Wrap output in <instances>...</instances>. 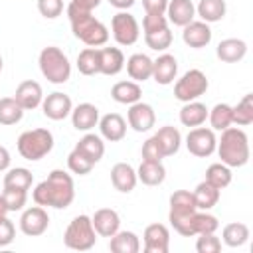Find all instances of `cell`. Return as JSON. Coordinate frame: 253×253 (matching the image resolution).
Segmentation results:
<instances>
[{"label": "cell", "instance_id": "7", "mask_svg": "<svg viewBox=\"0 0 253 253\" xmlns=\"http://www.w3.org/2000/svg\"><path fill=\"white\" fill-rule=\"evenodd\" d=\"M208 91V77L200 69H190L186 71L174 85V95L182 103L196 101Z\"/></svg>", "mask_w": 253, "mask_h": 253}, {"label": "cell", "instance_id": "8", "mask_svg": "<svg viewBox=\"0 0 253 253\" xmlns=\"http://www.w3.org/2000/svg\"><path fill=\"white\" fill-rule=\"evenodd\" d=\"M111 32H113V38L119 45H132V43H136V40L140 36L138 22L128 12H119V14L113 16Z\"/></svg>", "mask_w": 253, "mask_h": 253}, {"label": "cell", "instance_id": "41", "mask_svg": "<svg viewBox=\"0 0 253 253\" xmlns=\"http://www.w3.org/2000/svg\"><path fill=\"white\" fill-rule=\"evenodd\" d=\"M144 42L150 49L154 51H164L172 45V32L168 28L164 30H158V32H150V34H144Z\"/></svg>", "mask_w": 253, "mask_h": 253}, {"label": "cell", "instance_id": "42", "mask_svg": "<svg viewBox=\"0 0 253 253\" xmlns=\"http://www.w3.org/2000/svg\"><path fill=\"white\" fill-rule=\"evenodd\" d=\"M198 211V210H196ZM196 211H192V213H174V211H170L168 213V219H170V223L174 225V229L180 233V235H184V237H194L196 233H194V225H192V219H194V213Z\"/></svg>", "mask_w": 253, "mask_h": 253}, {"label": "cell", "instance_id": "4", "mask_svg": "<svg viewBox=\"0 0 253 253\" xmlns=\"http://www.w3.org/2000/svg\"><path fill=\"white\" fill-rule=\"evenodd\" d=\"M38 63H40V71L43 73V77L51 83H57V85L65 83L71 75V63H69L67 55L55 45L43 47Z\"/></svg>", "mask_w": 253, "mask_h": 253}, {"label": "cell", "instance_id": "44", "mask_svg": "<svg viewBox=\"0 0 253 253\" xmlns=\"http://www.w3.org/2000/svg\"><path fill=\"white\" fill-rule=\"evenodd\" d=\"M6 206H8V211H18L26 206L28 202V192L26 190H16V188H4V194H2Z\"/></svg>", "mask_w": 253, "mask_h": 253}, {"label": "cell", "instance_id": "30", "mask_svg": "<svg viewBox=\"0 0 253 253\" xmlns=\"http://www.w3.org/2000/svg\"><path fill=\"white\" fill-rule=\"evenodd\" d=\"M136 178L144 186H158V184L164 182L166 170H164L162 162H146V160H142V164L136 170Z\"/></svg>", "mask_w": 253, "mask_h": 253}, {"label": "cell", "instance_id": "13", "mask_svg": "<svg viewBox=\"0 0 253 253\" xmlns=\"http://www.w3.org/2000/svg\"><path fill=\"white\" fill-rule=\"evenodd\" d=\"M144 251L146 253H168L170 245V233L166 225L162 223H152L144 229Z\"/></svg>", "mask_w": 253, "mask_h": 253}, {"label": "cell", "instance_id": "20", "mask_svg": "<svg viewBox=\"0 0 253 253\" xmlns=\"http://www.w3.org/2000/svg\"><path fill=\"white\" fill-rule=\"evenodd\" d=\"M166 14H168V22L184 28L186 24L194 20L196 6L192 4V0H170L166 6Z\"/></svg>", "mask_w": 253, "mask_h": 253}, {"label": "cell", "instance_id": "12", "mask_svg": "<svg viewBox=\"0 0 253 253\" xmlns=\"http://www.w3.org/2000/svg\"><path fill=\"white\" fill-rule=\"evenodd\" d=\"M156 123V115H154V109L148 105V103H132L130 109H128V125L136 130V132H146L154 126Z\"/></svg>", "mask_w": 253, "mask_h": 253}, {"label": "cell", "instance_id": "53", "mask_svg": "<svg viewBox=\"0 0 253 253\" xmlns=\"http://www.w3.org/2000/svg\"><path fill=\"white\" fill-rule=\"evenodd\" d=\"M71 2L75 6H79V8H83V10H89V12L101 4V0H71Z\"/></svg>", "mask_w": 253, "mask_h": 253}, {"label": "cell", "instance_id": "34", "mask_svg": "<svg viewBox=\"0 0 253 253\" xmlns=\"http://www.w3.org/2000/svg\"><path fill=\"white\" fill-rule=\"evenodd\" d=\"M206 182H210L217 190H223L225 186L231 184V170H229V166H225L223 162L210 164L208 170H206Z\"/></svg>", "mask_w": 253, "mask_h": 253}, {"label": "cell", "instance_id": "15", "mask_svg": "<svg viewBox=\"0 0 253 253\" xmlns=\"http://www.w3.org/2000/svg\"><path fill=\"white\" fill-rule=\"evenodd\" d=\"M14 99L20 103V107H22L24 111H32V109H36V107L43 101V93H42V87H40L38 81L26 79V81H22V83L16 87Z\"/></svg>", "mask_w": 253, "mask_h": 253}, {"label": "cell", "instance_id": "6", "mask_svg": "<svg viewBox=\"0 0 253 253\" xmlns=\"http://www.w3.org/2000/svg\"><path fill=\"white\" fill-rule=\"evenodd\" d=\"M95 241H97V231L89 215L73 217L63 233V243L75 251H87L95 245Z\"/></svg>", "mask_w": 253, "mask_h": 253}, {"label": "cell", "instance_id": "5", "mask_svg": "<svg viewBox=\"0 0 253 253\" xmlns=\"http://www.w3.org/2000/svg\"><path fill=\"white\" fill-rule=\"evenodd\" d=\"M53 148V134L47 128L26 130L18 138V152L26 160H40Z\"/></svg>", "mask_w": 253, "mask_h": 253}, {"label": "cell", "instance_id": "36", "mask_svg": "<svg viewBox=\"0 0 253 253\" xmlns=\"http://www.w3.org/2000/svg\"><path fill=\"white\" fill-rule=\"evenodd\" d=\"M32 172L28 168H12L4 176V188H16V190H30L32 186Z\"/></svg>", "mask_w": 253, "mask_h": 253}, {"label": "cell", "instance_id": "23", "mask_svg": "<svg viewBox=\"0 0 253 253\" xmlns=\"http://www.w3.org/2000/svg\"><path fill=\"white\" fill-rule=\"evenodd\" d=\"M245 53H247V43L239 38L221 40L217 45V57L225 63H237L245 57Z\"/></svg>", "mask_w": 253, "mask_h": 253}, {"label": "cell", "instance_id": "14", "mask_svg": "<svg viewBox=\"0 0 253 253\" xmlns=\"http://www.w3.org/2000/svg\"><path fill=\"white\" fill-rule=\"evenodd\" d=\"M182 40L186 45L194 47V49H202L206 47L210 42H211V30L206 22H196L192 20L190 24L184 26V32H182Z\"/></svg>", "mask_w": 253, "mask_h": 253}, {"label": "cell", "instance_id": "39", "mask_svg": "<svg viewBox=\"0 0 253 253\" xmlns=\"http://www.w3.org/2000/svg\"><path fill=\"white\" fill-rule=\"evenodd\" d=\"M231 119H233V123L235 125H241V126H245V125H251L253 123V95L249 93V95H245L235 107H231Z\"/></svg>", "mask_w": 253, "mask_h": 253}, {"label": "cell", "instance_id": "38", "mask_svg": "<svg viewBox=\"0 0 253 253\" xmlns=\"http://www.w3.org/2000/svg\"><path fill=\"white\" fill-rule=\"evenodd\" d=\"M196 202H194V194L188 190H178L170 196V211L174 213H192L196 211Z\"/></svg>", "mask_w": 253, "mask_h": 253}, {"label": "cell", "instance_id": "29", "mask_svg": "<svg viewBox=\"0 0 253 253\" xmlns=\"http://www.w3.org/2000/svg\"><path fill=\"white\" fill-rule=\"evenodd\" d=\"M208 119V109L204 103L190 101L180 109V123L184 126H200Z\"/></svg>", "mask_w": 253, "mask_h": 253}, {"label": "cell", "instance_id": "55", "mask_svg": "<svg viewBox=\"0 0 253 253\" xmlns=\"http://www.w3.org/2000/svg\"><path fill=\"white\" fill-rule=\"evenodd\" d=\"M6 213H8V206H6V202H4V198L0 194V219L6 217Z\"/></svg>", "mask_w": 253, "mask_h": 253}, {"label": "cell", "instance_id": "22", "mask_svg": "<svg viewBox=\"0 0 253 253\" xmlns=\"http://www.w3.org/2000/svg\"><path fill=\"white\" fill-rule=\"evenodd\" d=\"M125 67V55L119 47H103L99 49V73L117 75Z\"/></svg>", "mask_w": 253, "mask_h": 253}, {"label": "cell", "instance_id": "27", "mask_svg": "<svg viewBox=\"0 0 253 253\" xmlns=\"http://www.w3.org/2000/svg\"><path fill=\"white\" fill-rule=\"evenodd\" d=\"M126 71L134 81H146L152 77V59L146 53H134L126 61Z\"/></svg>", "mask_w": 253, "mask_h": 253}, {"label": "cell", "instance_id": "10", "mask_svg": "<svg viewBox=\"0 0 253 253\" xmlns=\"http://www.w3.org/2000/svg\"><path fill=\"white\" fill-rule=\"evenodd\" d=\"M47 227H49V215L42 206L28 208L20 217V229L28 237H38L45 233Z\"/></svg>", "mask_w": 253, "mask_h": 253}, {"label": "cell", "instance_id": "9", "mask_svg": "<svg viewBox=\"0 0 253 253\" xmlns=\"http://www.w3.org/2000/svg\"><path fill=\"white\" fill-rule=\"evenodd\" d=\"M186 146L188 152L200 158H206L210 154H213L215 146H217V138L213 134L211 128H204V126H194L188 136H186Z\"/></svg>", "mask_w": 253, "mask_h": 253}, {"label": "cell", "instance_id": "26", "mask_svg": "<svg viewBox=\"0 0 253 253\" xmlns=\"http://www.w3.org/2000/svg\"><path fill=\"white\" fill-rule=\"evenodd\" d=\"M75 150H77L81 156H85L89 162L97 164V162L103 158V154H105V144H103V140H101L97 134H85V136L75 144Z\"/></svg>", "mask_w": 253, "mask_h": 253}, {"label": "cell", "instance_id": "45", "mask_svg": "<svg viewBox=\"0 0 253 253\" xmlns=\"http://www.w3.org/2000/svg\"><path fill=\"white\" fill-rule=\"evenodd\" d=\"M67 166H69V170L73 172V174H79V176H85V174H89L91 170H93V162H89L85 156H81L75 148L69 152V156H67Z\"/></svg>", "mask_w": 253, "mask_h": 253}, {"label": "cell", "instance_id": "35", "mask_svg": "<svg viewBox=\"0 0 253 253\" xmlns=\"http://www.w3.org/2000/svg\"><path fill=\"white\" fill-rule=\"evenodd\" d=\"M221 237H223V243L225 245H229V247H241L249 239V227L245 223H237V221L235 223H227L223 227Z\"/></svg>", "mask_w": 253, "mask_h": 253}, {"label": "cell", "instance_id": "32", "mask_svg": "<svg viewBox=\"0 0 253 253\" xmlns=\"http://www.w3.org/2000/svg\"><path fill=\"white\" fill-rule=\"evenodd\" d=\"M225 0H200L196 6V14L202 18L206 24L219 22L225 16Z\"/></svg>", "mask_w": 253, "mask_h": 253}, {"label": "cell", "instance_id": "37", "mask_svg": "<svg viewBox=\"0 0 253 253\" xmlns=\"http://www.w3.org/2000/svg\"><path fill=\"white\" fill-rule=\"evenodd\" d=\"M77 69L83 75H95L99 73V49L85 47L77 55Z\"/></svg>", "mask_w": 253, "mask_h": 253}, {"label": "cell", "instance_id": "40", "mask_svg": "<svg viewBox=\"0 0 253 253\" xmlns=\"http://www.w3.org/2000/svg\"><path fill=\"white\" fill-rule=\"evenodd\" d=\"M231 107L227 105V103H217L210 113H208V117H210V123H211V128L213 130H225L231 123H233V119H231Z\"/></svg>", "mask_w": 253, "mask_h": 253}, {"label": "cell", "instance_id": "28", "mask_svg": "<svg viewBox=\"0 0 253 253\" xmlns=\"http://www.w3.org/2000/svg\"><path fill=\"white\" fill-rule=\"evenodd\" d=\"M109 249L113 253H138L140 251L138 235L132 231H117L115 235H111Z\"/></svg>", "mask_w": 253, "mask_h": 253}, {"label": "cell", "instance_id": "43", "mask_svg": "<svg viewBox=\"0 0 253 253\" xmlns=\"http://www.w3.org/2000/svg\"><path fill=\"white\" fill-rule=\"evenodd\" d=\"M192 225H194V233L200 235V233H215L217 227H219V221L215 215L204 211V213H194V219H192Z\"/></svg>", "mask_w": 253, "mask_h": 253}, {"label": "cell", "instance_id": "46", "mask_svg": "<svg viewBox=\"0 0 253 253\" xmlns=\"http://www.w3.org/2000/svg\"><path fill=\"white\" fill-rule=\"evenodd\" d=\"M196 249L198 253H217L221 251V241L219 237H215V233H200L196 241Z\"/></svg>", "mask_w": 253, "mask_h": 253}, {"label": "cell", "instance_id": "2", "mask_svg": "<svg viewBox=\"0 0 253 253\" xmlns=\"http://www.w3.org/2000/svg\"><path fill=\"white\" fill-rule=\"evenodd\" d=\"M67 18H69L73 36L79 38L85 45L99 47V45H105L107 43L109 30L99 20H95V16L89 10H83V8H79V6H75L71 2L67 6Z\"/></svg>", "mask_w": 253, "mask_h": 253}, {"label": "cell", "instance_id": "51", "mask_svg": "<svg viewBox=\"0 0 253 253\" xmlns=\"http://www.w3.org/2000/svg\"><path fill=\"white\" fill-rule=\"evenodd\" d=\"M142 6L146 10V14H164L168 0H142Z\"/></svg>", "mask_w": 253, "mask_h": 253}, {"label": "cell", "instance_id": "48", "mask_svg": "<svg viewBox=\"0 0 253 253\" xmlns=\"http://www.w3.org/2000/svg\"><path fill=\"white\" fill-rule=\"evenodd\" d=\"M164 28H168V18L164 14H146L144 20H142L144 34L158 32V30H164Z\"/></svg>", "mask_w": 253, "mask_h": 253}, {"label": "cell", "instance_id": "49", "mask_svg": "<svg viewBox=\"0 0 253 253\" xmlns=\"http://www.w3.org/2000/svg\"><path fill=\"white\" fill-rule=\"evenodd\" d=\"M162 158H164V156H162V150H160L156 138H154V136L148 138V140L142 144V160H146V162H160Z\"/></svg>", "mask_w": 253, "mask_h": 253}, {"label": "cell", "instance_id": "3", "mask_svg": "<svg viewBox=\"0 0 253 253\" xmlns=\"http://www.w3.org/2000/svg\"><path fill=\"white\" fill-rule=\"evenodd\" d=\"M215 148L219 152L221 162L229 168L243 166L249 160V142H247V134L241 128L227 126L225 130H221V138L217 140Z\"/></svg>", "mask_w": 253, "mask_h": 253}, {"label": "cell", "instance_id": "18", "mask_svg": "<svg viewBox=\"0 0 253 253\" xmlns=\"http://www.w3.org/2000/svg\"><path fill=\"white\" fill-rule=\"evenodd\" d=\"M93 221V227L99 235L103 237H111L119 231V225H121V219H119V213L111 208H101L95 211V215L91 217Z\"/></svg>", "mask_w": 253, "mask_h": 253}, {"label": "cell", "instance_id": "33", "mask_svg": "<svg viewBox=\"0 0 253 253\" xmlns=\"http://www.w3.org/2000/svg\"><path fill=\"white\" fill-rule=\"evenodd\" d=\"M24 117V109L14 97L0 99V125H16Z\"/></svg>", "mask_w": 253, "mask_h": 253}, {"label": "cell", "instance_id": "1", "mask_svg": "<svg viewBox=\"0 0 253 253\" xmlns=\"http://www.w3.org/2000/svg\"><path fill=\"white\" fill-rule=\"evenodd\" d=\"M32 196H34V202L38 206H51V208L63 210L75 198L73 180H71V176L67 172L53 170L43 182H40L36 186Z\"/></svg>", "mask_w": 253, "mask_h": 253}, {"label": "cell", "instance_id": "56", "mask_svg": "<svg viewBox=\"0 0 253 253\" xmlns=\"http://www.w3.org/2000/svg\"><path fill=\"white\" fill-rule=\"evenodd\" d=\"M2 67H4V59H2V55H0V71H2Z\"/></svg>", "mask_w": 253, "mask_h": 253}, {"label": "cell", "instance_id": "21", "mask_svg": "<svg viewBox=\"0 0 253 253\" xmlns=\"http://www.w3.org/2000/svg\"><path fill=\"white\" fill-rule=\"evenodd\" d=\"M71 123L77 130H91L99 123V109L91 103H81L71 109Z\"/></svg>", "mask_w": 253, "mask_h": 253}, {"label": "cell", "instance_id": "19", "mask_svg": "<svg viewBox=\"0 0 253 253\" xmlns=\"http://www.w3.org/2000/svg\"><path fill=\"white\" fill-rule=\"evenodd\" d=\"M99 128H101L103 138H107L109 142H119L126 134V123L119 113H107L99 121Z\"/></svg>", "mask_w": 253, "mask_h": 253}, {"label": "cell", "instance_id": "25", "mask_svg": "<svg viewBox=\"0 0 253 253\" xmlns=\"http://www.w3.org/2000/svg\"><path fill=\"white\" fill-rule=\"evenodd\" d=\"M111 97L121 105H132L138 103L142 97V89L136 81H119L111 89Z\"/></svg>", "mask_w": 253, "mask_h": 253}, {"label": "cell", "instance_id": "24", "mask_svg": "<svg viewBox=\"0 0 253 253\" xmlns=\"http://www.w3.org/2000/svg\"><path fill=\"white\" fill-rule=\"evenodd\" d=\"M160 150H162V156H172L180 150V144H182V134L178 128L166 125L162 128H158V132L154 134Z\"/></svg>", "mask_w": 253, "mask_h": 253}, {"label": "cell", "instance_id": "52", "mask_svg": "<svg viewBox=\"0 0 253 253\" xmlns=\"http://www.w3.org/2000/svg\"><path fill=\"white\" fill-rule=\"evenodd\" d=\"M10 160H12V158H10V152H8V148L0 144V172L8 170V166H10Z\"/></svg>", "mask_w": 253, "mask_h": 253}, {"label": "cell", "instance_id": "17", "mask_svg": "<svg viewBox=\"0 0 253 253\" xmlns=\"http://www.w3.org/2000/svg\"><path fill=\"white\" fill-rule=\"evenodd\" d=\"M178 73V61L170 53H162L158 59L152 61V77L158 85H170L176 79Z\"/></svg>", "mask_w": 253, "mask_h": 253}, {"label": "cell", "instance_id": "50", "mask_svg": "<svg viewBox=\"0 0 253 253\" xmlns=\"http://www.w3.org/2000/svg\"><path fill=\"white\" fill-rule=\"evenodd\" d=\"M16 237V227L14 223L8 219V217H2L0 219V247H6L14 241Z\"/></svg>", "mask_w": 253, "mask_h": 253}, {"label": "cell", "instance_id": "47", "mask_svg": "<svg viewBox=\"0 0 253 253\" xmlns=\"http://www.w3.org/2000/svg\"><path fill=\"white\" fill-rule=\"evenodd\" d=\"M38 10L43 18L53 20L63 12V0H38Z\"/></svg>", "mask_w": 253, "mask_h": 253}, {"label": "cell", "instance_id": "54", "mask_svg": "<svg viewBox=\"0 0 253 253\" xmlns=\"http://www.w3.org/2000/svg\"><path fill=\"white\" fill-rule=\"evenodd\" d=\"M134 2L136 0H109V4L119 8V10H128L130 6H134Z\"/></svg>", "mask_w": 253, "mask_h": 253}, {"label": "cell", "instance_id": "16", "mask_svg": "<svg viewBox=\"0 0 253 253\" xmlns=\"http://www.w3.org/2000/svg\"><path fill=\"white\" fill-rule=\"evenodd\" d=\"M111 182L115 186V190L123 192V194H128L134 190L138 178H136V170L126 164V162H117L113 168H111Z\"/></svg>", "mask_w": 253, "mask_h": 253}, {"label": "cell", "instance_id": "31", "mask_svg": "<svg viewBox=\"0 0 253 253\" xmlns=\"http://www.w3.org/2000/svg\"><path fill=\"white\" fill-rule=\"evenodd\" d=\"M192 194H194V202H196L198 210H206L208 211L219 202V190L215 186H211L210 182H206V180L200 182Z\"/></svg>", "mask_w": 253, "mask_h": 253}, {"label": "cell", "instance_id": "11", "mask_svg": "<svg viewBox=\"0 0 253 253\" xmlns=\"http://www.w3.org/2000/svg\"><path fill=\"white\" fill-rule=\"evenodd\" d=\"M42 109H43V115H45L47 119H51V121H63L67 115H71L73 105H71L69 95L55 91V93L47 95V97L42 101Z\"/></svg>", "mask_w": 253, "mask_h": 253}]
</instances>
